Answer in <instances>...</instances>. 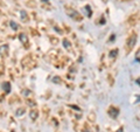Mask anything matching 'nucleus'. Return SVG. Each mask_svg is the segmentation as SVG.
<instances>
[{"label":"nucleus","mask_w":140,"mask_h":132,"mask_svg":"<svg viewBox=\"0 0 140 132\" xmlns=\"http://www.w3.org/2000/svg\"><path fill=\"white\" fill-rule=\"evenodd\" d=\"M137 40H138V35L135 33H132L128 36V39L126 40V45H125V52H126V54H128L134 48L135 43H137Z\"/></svg>","instance_id":"1"},{"label":"nucleus","mask_w":140,"mask_h":132,"mask_svg":"<svg viewBox=\"0 0 140 132\" xmlns=\"http://www.w3.org/2000/svg\"><path fill=\"white\" fill-rule=\"evenodd\" d=\"M67 14L70 16V19H73L74 21H82L83 18H82V15H81L76 9H73V8H70V9H67Z\"/></svg>","instance_id":"2"},{"label":"nucleus","mask_w":140,"mask_h":132,"mask_svg":"<svg viewBox=\"0 0 140 132\" xmlns=\"http://www.w3.org/2000/svg\"><path fill=\"white\" fill-rule=\"evenodd\" d=\"M107 115H109L111 118L116 119L118 117V115H119V109L116 108V106H110L109 110H107Z\"/></svg>","instance_id":"3"},{"label":"nucleus","mask_w":140,"mask_h":132,"mask_svg":"<svg viewBox=\"0 0 140 132\" xmlns=\"http://www.w3.org/2000/svg\"><path fill=\"white\" fill-rule=\"evenodd\" d=\"M8 53V45H4V46H0V55L1 56H5Z\"/></svg>","instance_id":"4"},{"label":"nucleus","mask_w":140,"mask_h":132,"mask_svg":"<svg viewBox=\"0 0 140 132\" xmlns=\"http://www.w3.org/2000/svg\"><path fill=\"white\" fill-rule=\"evenodd\" d=\"M2 89H4L5 93H11V84H9V82H4L2 83Z\"/></svg>","instance_id":"5"},{"label":"nucleus","mask_w":140,"mask_h":132,"mask_svg":"<svg viewBox=\"0 0 140 132\" xmlns=\"http://www.w3.org/2000/svg\"><path fill=\"white\" fill-rule=\"evenodd\" d=\"M37 116H39V112H37V110H35V109L29 112V117L33 119V120H36V119H37Z\"/></svg>","instance_id":"6"},{"label":"nucleus","mask_w":140,"mask_h":132,"mask_svg":"<svg viewBox=\"0 0 140 132\" xmlns=\"http://www.w3.org/2000/svg\"><path fill=\"white\" fill-rule=\"evenodd\" d=\"M19 38H20V41L22 42V43H25L26 46H28V38H27L26 34H23V33L20 34V36H19Z\"/></svg>","instance_id":"7"},{"label":"nucleus","mask_w":140,"mask_h":132,"mask_svg":"<svg viewBox=\"0 0 140 132\" xmlns=\"http://www.w3.org/2000/svg\"><path fill=\"white\" fill-rule=\"evenodd\" d=\"M84 12L87 14V16H89V18L92 15V9H91V7L89 6V5H87V6L84 7Z\"/></svg>","instance_id":"8"},{"label":"nucleus","mask_w":140,"mask_h":132,"mask_svg":"<svg viewBox=\"0 0 140 132\" xmlns=\"http://www.w3.org/2000/svg\"><path fill=\"white\" fill-rule=\"evenodd\" d=\"M52 82H53L54 84H61L62 83V78H61L60 76L56 75V76H54L53 78H52Z\"/></svg>","instance_id":"9"},{"label":"nucleus","mask_w":140,"mask_h":132,"mask_svg":"<svg viewBox=\"0 0 140 132\" xmlns=\"http://www.w3.org/2000/svg\"><path fill=\"white\" fill-rule=\"evenodd\" d=\"M62 43H63V47H64V48H67V49H69V48L71 47V43H70V41H69L68 39H63Z\"/></svg>","instance_id":"10"},{"label":"nucleus","mask_w":140,"mask_h":132,"mask_svg":"<svg viewBox=\"0 0 140 132\" xmlns=\"http://www.w3.org/2000/svg\"><path fill=\"white\" fill-rule=\"evenodd\" d=\"M118 52H119L118 49H113V50H111V52L109 53V56H110L111 59H114V57L118 55Z\"/></svg>","instance_id":"11"},{"label":"nucleus","mask_w":140,"mask_h":132,"mask_svg":"<svg viewBox=\"0 0 140 132\" xmlns=\"http://www.w3.org/2000/svg\"><path fill=\"white\" fill-rule=\"evenodd\" d=\"M9 25H11V27H12V29H13V31H18V29H19V25H18L15 21H11V22H9Z\"/></svg>","instance_id":"12"},{"label":"nucleus","mask_w":140,"mask_h":132,"mask_svg":"<svg viewBox=\"0 0 140 132\" xmlns=\"http://www.w3.org/2000/svg\"><path fill=\"white\" fill-rule=\"evenodd\" d=\"M25 113V108H20V109H18L16 110V112H15V116H18V117H20Z\"/></svg>","instance_id":"13"},{"label":"nucleus","mask_w":140,"mask_h":132,"mask_svg":"<svg viewBox=\"0 0 140 132\" xmlns=\"http://www.w3.org/2000/svg\"><path fill=\"white\" fill-rule=\"evenodd\" d=\"M134 22H137V15H132V16L128 19V23H130V25H134Z\"/></svg>","instance_id":"14"},{"label":"nucleus","mask_w":140,"mask_h":132,"mask_svg":"<svg viewBox=\"0 0 140 132\" xmlns=\"http://www.w3.org/2000/svg\"><path fill=\"white\" fill-rule=\"evenodd\" d=\"M21 18H22V20H23L25 22L28 21V15H27V13L25 12V11H22V12H21Z\"/></svg>","instance_id":"15"},{"label":"nucleus","mask_w":140,"mask_h":132,"mask_svg":"<svg viewBox=\"0 0 140 132\" xmlns=\"http://www.w3.org/2000/svg\"><path fill=\"white\" fill-rule=\"evenodd\" d=\"M135 62H138V63H140V48L137 50V53H135Z\"/></svg>","instance_id":"16"},{"label":"nucleus","mask_w":140,"mask_h":132,"mask_svg":"<svg viewBox=\"0 0 140 132\" xmlns=\"http://www.w3.org/2000/svg\"><path fill=\"white\" fill-rule=\"evenodd\" d=\"M22 95H23V96H25V97H28V96H29V95H30V91H29V90H22Z\"/></svg>","instance_id":"17"},{"label":"nucleus","mask_w":140,"mask_h":132,"mask_svg":"<svg viewBox=\"0 0 140 132\" xmlns=\"http://www.w3.org/2000/svg\"><path fill=\"white\" fill-rule=\"evenodd\" d=\"M114 38H116V35H114V34H112V35H111V38H110V40H109V41H110V42H112V41H114Z\"/></svg>","instance_id":"18"},{"label":"nucleus","mask_w":140,"mask_h":132,"mask_svg":"<svg viewBox=\"0 0 140 132\" xmlns=\"http://www.w3.org/2000/svg\"><path fill=\"white\" fill-rule=\"evenodd\" d=\"M54 29H55V31H56V32H59V33H61V32H62V31H61L60 28H59V27H56V26L54 27Z\"/></svg>","instance_id":"19"},{"label":"nucleus","mask_w":140,"mask_h":132,"mask_svg":"<svg viewBox=\"0 0 140 132\" xmlns=\"http://www.w3.org/2000/svg\"><path fill=\"white\" fill-rule=\"evenodd\" d=\"M135 83H137V84H138V85L140 86V77H139V78H137V79H135Z\"/></svg>","instance_id":"20"},{"label":"nucleus","mask_w":140,"mask_h":132,"mask_svg":"<svg viewBox=\"0 0 140 132\" xmlns=\"http://www.w3.org/2000/svg\"><path fill=\"white\" fill-rule=\"evenodd\" d=\"M100 23L103 25V23H105V20H104V18H102V20H100Z\"/></svg>","instance_id":"21"},{"label":"nucleus","mask_w":140,"mask_h":132,"mask_svg":"<svg viewBox=\"0 0 140 132\" xmlns=\"http://www.w3.org/2000/svg\"><path fill=\"white\" fill-rule=\"evenodd\" d=\"M83 132H90V130H87V129H84V130H83Z\"/></svg>","instance_id":"22"},{"label":"nucleus","mask_w":140,"mask_h":132,"mask_svg":"<svg viewBox=\"0 0 140 132\" xmlns=\"http://www.w3.org/2000/svg\"><path fill=\"white\" fill-rule=\"evenodd\" d=\"M137 102H140V96L138 97V99H137Z\"/></svg>","instance_id":"23"},{"label":"nucleus","mask_w":140,"mask_h":132,"mask_svg":"<svg viewBox=\"0 0 140 132\" xmlns=\"http://www.w3.org/2000/svg\"><path fill=\"white\" fill-rule=\"evenodd\" d=\"M42 1H43V2H48V0H42Z\"/></svg>","instance_id":"24"},{"label":"nucleus","mask_w":140,"mask_h":132,"mask_svg":"<svg viewBox=\"0 0 140 132\" xmlns=\"http://www.w3.org/2000/svg\"><path fill=\"white\" fill-rule=\"evenodd\" d=\"M119 1H128V0H119Z\"/></svg>","instance_id":"25"}]
</instances>
